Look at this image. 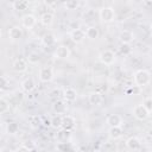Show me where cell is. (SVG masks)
<instances>
[{"instance_id":"cell-29","label":"cell","mask_w":152,"mask_h":152,"mask_svg":"<svg viewBox=\"0 0 152 152\" xmlns=\"http://www.w3.org/2000/svg\"><path fill=\"white\" fill-rule=\"evenodd\" d=\"M56 148L58 151H62V152H65V151H71L72 150V146L69 144V142H58Z\"/></svg>"},{"instance_id":"cell-34","label":"cell","mask_w":152,"mask_h":152,"mask_svg":"<svg viewBox=\"0 0 152 152\" xmlns=\"http://www.w3.org/2000/svg\"><path fill=\"white\" fill-rule=\"evenodd\" d=\"M24 145L26 146L27 151H32V150H34V148H36V146L33 145V142H32V141H27V142H24Z\"/></svg>"},{"instance_id":"cell-27","label":"cell","mask_w":152,"mask_h":152,"mask_svg":"<svg viewBox=\"0 0 152 152\" xmlns=\"http://www.w3.org/2000/svg\"><path fill=\"white\" fill-rule=\"evenodd\" d=\"M65 8L68 11H74L76 8H78L80 6V0H65V4H64Z\"/></svg>"},{"instance_id":"cell-20","label":"cell","mask_w":152,"mask_h":152,"mask_svg":"<svg viewBox=\"0 0 152 152\" xmlns=\"http://www.w3.org/2000/svg\"><path fill=\"white\" fill-rule=\"evenodd\" d=\"M53 19H55V15H53V13H51V12H45V13H43L42 15H40V24L43 25V26H51L52 25V23H53Z\"/></svg>"},{"instance_id":"cell-12","label":"cell","mask_w":152,"mask_h":152,"mask_svg":"<svg viewBox=\"0 0 152 152\" xmlns=\"http://www.w3.org/2000/svg\"><path fill=\"white\" fill-rule=\"evenodd\" d=\"M27 62H26V59H24V58H18V59H15L14 62H13V64H12V68H13V70L15 71V72H19V74H21V72H25L26 70H27Z\"/></svg>"},{"instance_id":"cell-36","label":"cell","mask_w":152,"mask_h":152,"mask_svg":"<svg viewBox=\"0 0 152 152\" xmlns=\"http://www.w3.org/2000/svg\"><path fill=\"white\" fill-rule=\"evenodd\" d=\"M17 151H27V148H26V146L23 144V145H20V146L17 147Z\"/></svg>"},{"instance_id":"cell-16","label":"cell","mask_w":152,"mask_h":152,"mask_svg":"<svg viewBox=\"0 0 152 152\" xmlns=\"http://www.w3.org/2000/svg\"><path fill=\"white\" fill-rule=\"evenodd\" d=\"M8 37L11 40H19L23 37V28L20 26H12L8 30Z\"/></svg>"},{"instance_id":"cell-15","label":"cell","mask_w":152,"mask_h":152,"mask_svg":"<svg viewBox=\"0 0 152 152\" xmlns=\"http://www.w3.org/2000/svg\"><path fill=\"white\" fill-rule=\"evenodd\" d=\"M106 122H107V125L109 127H113V126H122L124 119L119 114H110V115L107 116Z\"/></svg>"},{"instance_id":"cell-2","label":"cell","mask_w":152,"mask_h":152,"mask_svg":"<svg viewBox=\"0 0 152 152\" xmlns=\"http://www.w3.org/2000/svg\"><path fill=\"white\" fill-rule=\"evenodd\" d=\"M99 15H100V19L106 24L115 20V11L113 7H102L99 11Z\"/></svg>"},{"instance_id":"cell-4","label":"cell","mask_w":152,"mask_h":152,"mask_svg":"<svg viewBox=\"0 0 152 152\" xmlns=\"http://www.w3.org/2000/svg\"><path fill=\"white\" fill-rule=\"evenodd\" d=\"M38 77H39V81H40V82H44V83L51 82V81L53 80V77H55L53 70H52L50 66H43V68H40V70H39Z\"/></svg>"},{"instance_id":"cell-39","label":"cell","mask_w":152,"mask_h":152,"mask_svg":"<svg viewBox=\"0 0 152 152\" xmlns=\"http://www.w3.org/2000/svg\"><path fill=\"white\" fill-rule=\"evenodd\" d=\"M129 1H135V0H129Z\"/></svg>"},{"instance_id":"cell-31","label":"cell","mask_w":152,"mask_h":152,"mask_svg":"<svg viewBox=\"0 0 152 152\" xmlns=\"http://www.w3.org/2000/svg\"><path fill=\"white\" fill-rule=\"evenodd\" d=\"M120 52L122 55H128L131 52V48H129V44H121L120 46Z\"/></svg>"},{"instance_id":"cell-21","label":"cell","mask_w":152,"mask_h":152,"mask_svg":"<svg viewBox=\"0 0 152 152\" xmlns=\"http://www.w3.org/2000/svg\"><path fill=\"white\" fill-rule=\"evenodd\" d=\"M84 32H86V38H88L90 40H95L100 36V31L96 26H88Z\"/></svg>"},{"instance_id":"cell-9","label":"cell","mask_w":152,"mask_h":152,"mask_svg":"<svg viewBox=\"0 0 152 152\" xmlns=\"http://www.w3.org/2000/svg\"><path fill=\"white\" fill-rule=\"evenodd\" d=\"M70 38L74 43L76 44H80L82 43L84 39H86V32L82 30V28H74L71 32H70Z\"/></svg>"},{"instance_id":"cell-26","label":"cell","mask_w":152,"mask_h":152,"mask_svg":"<svg viewBox=\"0 0 152 152\" xmlns=\"http://www.w3.org/2000/svg\"><path fill=\"white\" fill-rule=\"evenodd\" d=\"M50 126L55 129H59L62 127V114H56L50 120Z\"/></svg>"},{"instance_id":"cell-7","label":"cell","mask_w":152,"mask_h":152,"mask_svg":"<svg viewBox=\"0 0 152 152\" xmlns=\"http://www.w3.org/2000/svg\"><path fill=\"white\" fill-rule=\"evenodd\" d=\"M37 24V18L36 15L28 13V14H25L21 17V26L24 28H27V30H31L34 27V25Z\"/></svg>"},{"instance_id":"cell-28","label":"cell","mask_w":152,"mask_h":152,"mask_svg":"<svg viewBox=\"0 0 152 152\" xmlns=\"http://www.w3.org/2000/svg\"><path fill=\"white\" fill-rule=\"evenodd\" d=\"M10 110V102L4 99V97H0V114H5Z\"/></svg>"},{"instance_id":"cell-3","label":"cell","mask_w":152,"mask_h":152,"mask_svg":"<svg viewBox=\"0 0 152 152\" xmlns=\"http://www.w3.org/2000/svg\"><path fill=\"white\" fill-rule=\"evenodd\" d=\"M115 58H116V56H115L114 51H112V50H103L99 55V61L103 65H112L115 62Z\"/></svg>"},{"instance_id":"cell-30","label":"cell","mask_w":152,"mask_h":152,"mask_svg":"<svg viewBox=\"0 0 152 152\" xmlns=\"http://www.w3.org/2000/svg\"><path fill=\"white\" fill-rule=\"evenodd\" d=\"M141 104H142V106L146 108V110H147V112L151 114V112H152V97H151V96L145 97Z\"/></svg>"},{"instance_id":"cell-5","label":"cell","mask_w":152,"mask_h":152,"mask_svg":"<svg viewBox=\"0 0 152 152\" xmlns=\"http://www.w3.org/2000/svg\"><path fill=\"white\" fill-rule=\"evenodd\" d=\"M132 113H133V116L139 121H144L150 116V113L146 110V108L142 104H137L132 109Z\"/></svg>"},{"instance_id":"cell-14","label":"cell","mask_w":152,"mask_h":152,"mask_svg":"<svg viewBox=\"0 0 152 152\" xmlns=\"http://www.w3.org/2000/svg\"><path fill=\"white\" fill-rule=\"evenodd\" d=\"M88 101L91 106H101L103 102V96L99 91H93L88 96Z\"/></svg>"},{"instance_id":"cell-24","label":"cell","mask_w":152,"mask_h":152,"mask_svg":"<svg viewBox=\"0 0 152 152\" xmlns=\"http://www.w3.org/2000/svg\"><path fill=\"white\" fill-rule=\"evenodd\" d=\"M55 42H56V37H55V34L51 33V32H48V33H45V34L42 37V43H43V45H45V46H51V45L55 44Z\"/></svg>"},{"instance_id":"cell-33","label":"cell","mask_w":152,"mask_h":152,"mask_svg":"<svg viewBox=\"0 0 152 152\" xmlns=\"http://www.w3.org/2000/svg\"><path fill=\"white\" fill-rule=\"evenodd\" d=\"M38 61H39V56H38L37 53H31V55H30L28 62H31V63H37Z\"/></svg>"},{"instance_id":"cell-11","label":"cell","mask_w":152,"mask_h":152,"mask_svg":"<svg viewBox=\"0 0 152 152\" xmlns=\"http://www.w3.org/2000/svg\"><path fill=\"white\" fill-rule=\"evenodd\" d=\"M126 146L131 151H139L141 148V140L138 137H129L126 140Z\"/></svg>"},{"instance_id":"cell-6","label":"cell","mask_w":152,"mask_h":152,"mask_svg":"<svg viewBox=\"0 0 152 152\" xmlns=\"http://www.w3.org/2000/svg\"><path fill=\"white\" fill-rule=\"evenodd\" d=\"M75 126H76V120H75L74 116L68 115V114L62 115V127H61L62 129H65L68 132H71L75 128Z\"/></svg>"},{"instance_id":"cell-32","label":"cell","mask_w":152,"mask_h":152,"mask_svg":"<svg viewBox=\"0 0 152 152\" xmlns=\"http://www.w3.org/2000/svg\"><path fill=\"white\" fill-rule=\"evenodd\" d=\"M7 86H8V81H7V78H6L5 76H0V90L6 89Z\"/></svg>"},{"instance_id":"cell-18","label":"cell","mask_w":152,"mask_h":152,"mask_svg":"<svg viewBox=\"0 0 152 152\" xmlns=\"http://www.w3.org/2000/svg\"><path fill=\"white\" fill-rule=\"evenodd\" d=\"M52 110L56 114H64L66 112V102L64 100H56L52 104Z\"/></svg>"},{"instance_id":"cell-17","label":"cell","mask_w":152,"mask_h":152,"mask_svg":"<svg viewBox=\"0 0 152 152\" xmlns=\"http://www.w3.org/2000/svg\"><path fill=\"white\" fill-rule=\"evenodd\" d=\"M34 88H36V82L32 77H27L21 82V89L25 93H31L34 90Z\"/></svg>"},{"instance_id":"cell-19","label":"cell","mask_w":152,"mask_h":152,"mask_svg":"<svg viewBox=\"0 0 152 152\" xmlns=\"http://www.w3.org/2000/svg\"><path fill=\"white\" fill-rule=\"evenodd\" d=\"M108 134H109V138L113 139V140H116V139L121 138L122 134H124L122 126H113V127H109Z\"/></svg>"},{"instance_id":"cell-22","label":"cell","mask_w":152,"mask_h":152,"mask_svg":"<svg viewBox=\"0 0 152 152\" xmlns=\"http://www.w3.org/2000/svg\"><path fill=\"white\" fill-rule=\"evenodd\" d=\"M27 122H28V125H30L31 128L36 129V128H38L42 125L43 121H42V118L38 114H32V115H30L27 118Z\"/></svg>"},{"instance_id":"cell-23","label":"cell","mask_w":152,"mask_h":152,"mask_svg":"<svg viewBox=\"0 0 152 152\" xmlns=\"http://www.w3.org/2000/svg\"><path fill=\"white\" fill-rule=\"evenodd\" d=\"M28 0H13V8L18 12H21V11H25L28 8Z\"/></svg>"},{"instance_id":"cell-13","label":"cell","mask_w":152,"mask_h":152,"mask_svg":"<svg viewBox=\"0 0 152 152\" xmlns=\"http://www.w3.org/2000/svg\"><path fill=\"white\" fill-rule=\"evenodd\" d=\"M76 99H77L76 89H74L71 87H68V88L64 89V91H63V100L65 102H74V101H76Z\"/></svg>"},{"instance_id":"cell-35","label":"cell","mask_w":152,"mask_h":152,"mask_svg":"<svg viewBox=\"0 0 152 152\" xmlns=\"http://www.w3.org/2000/svg\"><path fill=\"white\" fill-rule=\"evenodd\" d=\"M48 7H52V6H55L56 5V2H57V0H44L43 1Z\"/></svg>"},{"instance_id":"cell-1","label":"cell","mask_w":152,"mask_h":152,"mask_svg":"<svg viewBox=\"0 0 152 152\" xmlns=\"http://www.w3.org/2000/svg\"><path fill=\"white\" fill-rule=\"evenodd\" d=\"M133 81H134L135 86H138L140 88L145 87V86H148L150 82H151V74L146 69H139V70H137L134 72Z\"/></svg>"},{"instance_id":"cell-10","label":"cell","mask_w":152,"mask_h":152,"mask_svg":"<svg viewBox=\"0 0 152 152\" xmlns=\"http://www.w3.org/2000/svg\"><path fill=\"white\" fill-rule=\"evenodd\" d=\"M134 39H135V36L129 30H124L119 34V40L121 42V44H131Z\"/></svg>"},{"instance_id":"cell-38","label":"cell","mask_w":152,"mask_h":152,"mask_svg":"<svg viewBox=\"0 0 152 152\" xmlns=\"http://www.w3.org/2000/svg\"><path fill=\"white\" fill-rule=\"evenodd\" d=\"M1 36H2V32H1V28H0V38H1Z\"/></svg>"},{"instance_id":"cell-37","label":"cell","mask_w":152,"mask_h":152,"mask_svg":"<svg viewBox=\"0 0 152 152\" xmlns=\"http://www.w3.org/2000/svg\"><path fill=\"white\" fill-rule=\"evenodd\" d=\"M33 1H34V2H38V4H39V2H43L44 0H33Z\"/></svg>"},{"instance_id":"cell-8","label":"cell","mask_w":152,"mask_h":152,"mask_svg":"<svg viewBox=\"0 0 152 152\" xmlns=\"http://www.w3.org/2000/svg\"><path fill=\"white\" fill-rule=\"evenodd\" d=\"M53 55H55V57L58 58V59H66V58L70 57L71 51H70V49H69L66 45H59V46L56 48Z\"/></svg>"},{"instance_id":"cell-25","label":"cell","mask_w":152,"mask_h":152,"mask_svg":"<svg viewBox=\"0 0 152 152\" xmlns=\"http://www.w3.org/2000/svg\"><path fill=\"white\" fill-rule=\"evenodd\" d=\"M19 132V125L14 121H11L6 125V133L10 135H15Z\"/></svg>"}]
</instances>
